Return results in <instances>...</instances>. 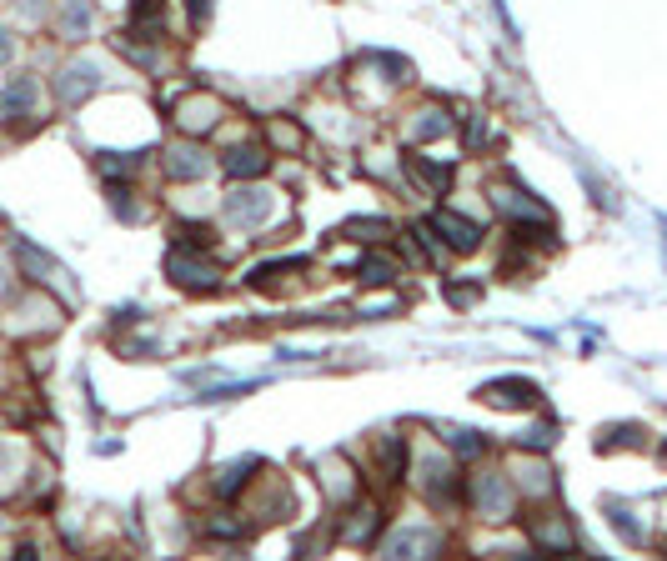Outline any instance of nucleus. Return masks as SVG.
<instances>
[{
  "label": "nucleus",
  "instance_id": "obj_1",
  "mask_svg": "<svg viewBox=\"0 0 667 561\" xmlns=\"http://www.w3.org/2000/svg\"><path fill=\"white\" fill-rule=\"evenodd\" d=\"M166 276L186 291H216L221 286V266L211 256H201V246H176L166 256Z\"/></svg>",
  "mask_w": 667,
  "mask_h": 561
},
{
  "label": "nucleus",
  "instance_id": "obj_2",
  "mask_svg": "<svg viewBox=\"0 0 667 561\" xmlns=\"http://www.w3.org/2000/svg\"><path fill=\"white\" fill-rule=\"evenodd\" d=\"M477 401L502 406V411H532V406L542 401V386L527 381V376H497V381L477 386Z\"/></svg>",
  "mask_w": 667,
  "mask_h": 561
},
{
  "label": "nucleus",
  "instance_id": "obj_3",
  "mask_svg": "<svg viewBox=\"0 0 667 561\" xmlns=\"http://www.w3.org/2000/svg\"><path fill=\"white\" fill-rule=\"evenodd\" d=\"M422 226H427V231H432L447 251H462V256H467V251H477V246H482V226H477V221H467L462 211H432Z\"/></svg>",
  "mask_w": 667,
  "mask_h": 561
},
{
  "label": "nucleus",
  "instance_id": "obj_4",
  "mask_svg": "<svg viewBox=\"0 0 667 561\" xmlns=\"http://www.w3.org/2000/svg\"><path fill=\"white\" fill-rule=\"evenodd\" d=\"M271 191H261V186H236L231 196H226V221L231 226H266L271 221Z\"/></svg>",
  "mask_w": 667,
  "mask_h": 561
},
{
  "label": "nucleus",
  "instance_id": "obj_5",
  "mask_svg": "<svg viewBox=\"0 0 667 561\" xmlns=\"http://www.w3.org/2000/svg\"><path fill=\"white\" fill-rule=\"evenodd\" d=\"M422 491H427L432 501H457V491H462V471H457V461L442 456V451L422 456Z\"/></svg>",
  "mask_w": 667,
  "mask_h": 561
},
{
  "label": "nucleus",
  "instance_id": "obj_6",
  "mask_svg": "<svg viewBox=\"0 0 667 561\" xmlns=\"http://www.w3.org/2000/svg\"><path fill=\"white\" fill-rule=\"evenodd\" d=\"M472 506H477L482 516H492V521H507V511H512V481H507L502 471L477 476V486H472Z\"/></svg>",
  "mask_w": 667,
  "mask_h": 561
},
{
  "label": "nucleus",
  "instance_id": "obj_7",
  "mask_svg": "<svg viewBox=\"0 0 667 561\" xmlns=\"http://www.w3.org/2000/svg\"><path fill=\"white\" fill-rule=\"evenodd\" d=\"M91 91H101V66L96 61H71L61 76H56V96L66 106H81Z\"/></svg>",
  "mask_w": 667,
  "mask_h": 561
},
{
  "label": "nucleus",
  "instance_id": "obj_8",
  "mask_svg": "<svg viewBox=\"0 0 667 561\" xmlns=\"http://www.w3.org/2000/svg\"><path fill=\"white\" fill-rule=\"evenodd\" d=\"M176 121H181L186 136H206V131L221 121V101L206 96V91H191V96L181 101V116H176Z\"/></svg>",
  "mask_w": 667,
  "mask_h": 561
},
{
  "label": "nucleus",
  "instance_id": "obj_9",
  "mask_svg": "<svg viewBox=\"0 0 667 561\" xmlns=\"http://www.w3.org/2000/svg\"><path fill=\"white\" fill-rule=\"evenodd\" d=\"M382 546H387V556H432V551H442V536L432 526H402Z\"/></svg>",
  "mask_w": 667,
  "mask_h": 561
},
{
  "label": "nucleus",
  "instance_id": "obj_10",
  "mask_svg": "<svg viewBox=\"0 0 667 561\" xmlns=\"http://www.w3.org/2000/svg\"><path fill=\"white\" fill-rule=\"evenodd\" d=\"M166 171H171L176 181H201V176L211 171V161H206L201 146H186V141H181V146L166 151Z\"/></svg>",
  "mask_w": 667,
  "mask_h": 561
},
{
  "label": "nucleus",
  "instance_id": "obj_11",
  "mask_svg": "<svg viewBox=\"0 0 667 561\" xmlns=\"http://www.w3.org/2000/svg\"><path fill=\"white\" fill-rule=\"evenodd\" d=\"M221 166H226L231 181H256V176H266V151L261 146H236V151L221 156Z\"/></svg>",
  "mask_w": 667,
  "mask_h": 561
},
{
  "label": "nucleus",
  "instance_id": "obj_12",
  "mask_svg": "<svg viewBox=\"0 0 667 561\" xmlns=\"http://www.w3.org/2000/svg\"><path fill=\"white\" fill-rule=\"evenodd\" d=\"M377 526H382V511H377L372 501H362V506L342 521V541H347V546H367V541L377 536Z\"/></svg>",
  "mask_w": 667,
  "mask_h": 561
},
{
  "label": "nucleus",
  "instance_id": "obj_13",
  "mask_svg": "<svg viewBox=\"0 0 667 561\" xmlns=\"http://www.w3.org/2000/svg\"><path fill=\"white\" fill-rule=\"evenodd\" d=\"M407 166H412L417 186H427L432 196H447V186H452V166H442V161H427V156H407Z\"/></svg>",
  "mask_w": 667,
  "mask_h": 561
},
{
  "label": "nucleus",
  "instance_id": "obj_14",
  "mask_svg": "<svg viewBox=\"0 0 667 561\" xmlns=\"http://www.w3.org/2000/svg\"><path fill=\"white\" fill-rule=\"evenodd\" d=\"M377 456H382V471H387V481H402V476H407V441H402L397 431H387V436H382Z\"/></svg>",
  "mask_w": 667,
  "mask_h": 561
},
{
  "label": "nucleus",
  "instance_id": "obj_15",
  "mask_svg": "<svg viewBox=\"0 0 667 561\" xmlns=\"http://www.w3.org/2000/svg\"><path fill=\"white\" fill-rule=\"evenodd\" d=\"M256 466H261L256 456H241V461L221 466V471H216V491H221V496H236V491L251 481V471H256Z\"/></svg>",
  "mask_w": 667,
  "mask_h": 561
},
{
  "label": "nucleus",
  "instance_id": "obj_16",
  "mask_svg": "<svg viewBox=\"0 0 667 561\" xmlns=\"http://www.w3.org/2000/svg\"><path fill=\"white\" fill-rule=\"evenodd\" d=\"M36 106V81L31 76H16L11 86H6V96H0V111H11V116H26Z\"/></svg>",
  "mask_w": 667,
  "mask_h": 561
},
{
  "label": "nucleus",
  "instance_id": "obj_17",
  "mask_svg": "<svg viewBox=\"0 0 667 561\" xmlns=\"http://www.w3.org/2000/svg\"><path fill=\"white\" fill-rule=\"evenodd\" d=\"M537 541H542L547 551H557V556H572V551H577V541H572V531H567V521H557V516L537 526Z\"/></svg>",
  "mask_w": 667,
  "mask_h": 561
},
{
  "label": "nucleus",
  "instance_id": "obj_18",
  "mask_svg": "<svg viewBox=\"0 0 667 561\" xmlns=\"http://www.w3.org/2000/svg\"><path fill=\"white\" fill-rule=\"evenodd\" d=\"M16 256H21V266L31 271V281H51V276H56V261H51L46 251H36L31 241H16Z\"/></svg>",
  "mask_w": 667,
  "mask_h": 561
},
{
  "label": "nucleus",
  "instance_id": "obj_19",
  "mask_svg": "<svg viewBox=\"0 0 667 561\" xmlns=\"http://www.w3.org/2000/svg\"><path fill=\"white\" fill-rule=\"evenodd\" d=\"M61 31L71 41H81L91 31V0H66V11H61Z\"/></svg>",
  "mask_w": 667,
  "mask_h": 561
},
{
  "label": "nucleus",
  "instance_id": "obj_20",
  "mask_svg": "<svg viewBox=\"0 0 667 561\" xmlns=\"http://www.w3.org/2000/svg\"><path fill=\"white\" fill-rule=\"evenodd\" d=\"M342 236H362V241H382V236H392V221H387V216H352V221L342 226Z\"/></svg>",
  "mask_w": 667,
  "mask_h": 561
},
{
  "label": "nucleus",
  "instance_id": "obj_21",
  "mask_svg": "<svg viewBox=\"0 0 667 561\" xmlns=\"http://www.w3.org/2000/svg\"><path fill=\"white\" fill-rule=\"evenodd\" d=\"M447 446L457 451V456H482L487 451V441H482V431H462V426H447Z\"/></svg>",
  "mask_w": 667,
  "mask_h": 561
},
{
  "label": "nucleus",
  "instance_id": "obj_22",
  "mask_svg": "<svg viewBox=\"0 0 667 561\" xmlns=\"http://www.w3.org/2000/svg\"><path fill=\"white\" fill-rule=\"evenodd\" d=\"M447 131H452V126H447V111H437V106H432V111H422V116H417V141H442Z\"/></svg>",
  "mask_w": 667,
  "mask_h": 561
},
{
  "label": "nucleus",
  "instance_id": "obj_23",
  "mask_svg": "<svg viewBox=\"0 0 667 561\" xmlns=\"http://www.w3.org/2000/svg\"><path fill=\"white\" fill-rule=\"evenodd\" d=\"M362 281H367V286H392V281H397V261L367 256V261H362Z\"/></svg>",
  "mask_w": 667,
  "mask_h": 561
},
{
  "label": "nucleus",
  "instance_id": "obj_24",
  "mask_svg": "<svg viewBox=\"0 0 667 561\" xmlns=\"http://www.w3.org/2000/svg\"><path fill=\"white\" fill-rule=\"evenodd\" d=\"M161 11H166V0H131V21H136V26L151 21L156 36H161Z\"/></svg>",
  "mask_w": 667,
  "mask_h": 561
},
{
  "label": "nucleus",
  "instance_id": "obj_25",
  "mask_svg": "<svg viewBox=\"0 0 667 561\" xmlns=\"http://www.w3.org/2000/svg\"><path fill=\"white\" fill-rule=\"evenodd\" d=\"M176 246H211V226H201V221H181V226H176Z\"/></svg>",
  "mask_w": 667,
  "mask_h": 561
},
{
  "label": "nucleus",
  "instance_id": "obj_26",
  "mask_svg": "<svg viewBox=\"0 0 667 561\" xmlns=\"http://www.w3.org/2000/svg\"><path fill=\"white\" fill-rule=\"evenodd\" d=\"M522 486L537 496V491H552V471H542V466H522Z\"/></svg>",
  "mask_w": 667,
  "mask_h": 561
},
{
  "label": "nucleus",
  "instance_id": "obj_27",
  "mask_svg": "<svg viewBox=\"0 0 667 561\" xmlns=\"http://www.w3.org/2000/svg\"><path fill=\"white\" fill-rule=\"evenodd\" d=\"M607 511H612V526H617V531H622V536H627V541H637V536H642V526H637V521H632V511H622V506H617V501H612V506H607Z\"/></svg>",
  "mask_w": 667,
  "mask_h": 561
},
{
  "label": "nucleus",
  "instance_id": "obj_28",
  "mask_svg": "<svg viewBox=\"0 0 667 561\" xmlns=\"http://www.w3.org/2000/svg\"><path fill=\"white\" fill-rule=\"evenodd\" d=\"M271 141H276L281 151H296V146H301V136H296V126H286V121H276V126H271Z\"/></svg>",
  "mask_w": 667,
  "mask_h": 561
},
{
  "label": "nucleus",
  "instance_id": "obj_29",
  "mask_svg": "<svg viewBox=\"0 0 667 561\" xmlns=\"http://www.w3.org/2000/svg\"><path fill=\"white\" fill-rule=\"evenodd\" d=\"M522 446H527V451H547V446H552V426H532V431H522Z\"/></svg>",
  "mask_w": 667,
  "mask_h": 561
},
{
  "label": "nucleus",
  "instance_id": "obj_30",
  "mask_svg": "<svg viewBox=\"0 0 667 561\" xmlns=\"http://www.w3.org/2000/svg\"><path fill=\"white\" fill-rule=\"evenodd\" d=\"M447 296H452V306H472L477 301V286H447Z\"/></svg>",
  "mask_w": 667,
  "mask_h": 561
},
{
  "label": "nucleus",
  "instance_id": "obj_31",
  "mask_svg": "<svg viewBox=\"0 0 667 561\" xmlns=\"http://www.w3.org/2000/svg\"><path fill=\"white\" fill-rule=\"evenodd\" d=\"M211 536H246L241 521H211Z\"/></svg>",
  "mask_w": 667,
  "mask_h": 561
},
{
  "label": "nucleus",
  "instance_id": "obj_32",
  "mask_svg": "<svg viewBox=\"0 0 667 561\" xmlns=\"http://www.w3.org/2000/svg\"><path fill=\"white\" fill-rule=\"evenodd\" d=\"M206 16H211V0H191V21L206 26Z\"/></svg>",
  "mask_w": 667,
  "mask_h": 561
},
{
  "label": "nucleus",
  "instance_id": "obj_33",
  "mask_svg": "<svg viewBox=\"0 0 667 561\" xmlns=\"http://www.w3.org/2000/svg\"><path fill=\"white\" fill-rule=\"evenodd\" d=\"M16 56V41H11V31H0V66H6Z\"/></svg>",
  "mask_w": 667,
  "mask_h": 561
},
{
  "label": "nucleus",
  "instance_id": "obj_34",
  "mask_svg": "<svg viewBox=\"0 0 667 561\" xmlns=\"http://www.w3.org/2000/svg\"><path fill=\"white\" fill-rule=\"evenodd\" d=\"M11 291V276H6V266H0V296H6Z\"/></svg>",
  "mask_w": 667,
  "mask_h": 561
}]
</instances>
